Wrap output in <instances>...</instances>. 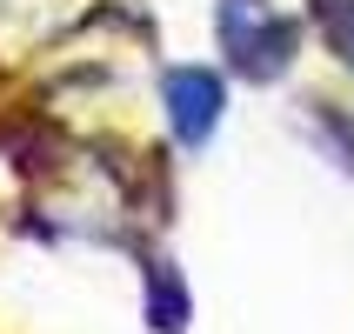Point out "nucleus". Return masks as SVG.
Instances as JSON below:
<instances>
[{
    "mask_svg": "<svg viewBox=\"0 0 354 334\" xmlns=\"http://www.w3.org/2000/svg\"><path fill=\"white\" fill-rule=\"evenodd\" d=\"M214 27H221V47L234 60L248 80H274L288 74V60H295V20L274 14L268 0H221L214 7Z\"/></svg>",
    "mask_w": 354,
    "mask_h": 334,
    "instance_id": "nucleus-1",
    "label": "nucleus"
},
{
    "mask_svg": "<svg viewBox=\"0 0 354 334\" xmlns=\"http://www.w3.org/2000/svg\"><path fill=\"white\" fill-rule=\"evenodd\" d=\"M160 100H167V127H174L180 147H207L221 127V107H227V87H221L214 67H167L160 74Z\"/></svg>",
    "mask_w": 354,
    "mask_h": 334,
    "instance_id": "nucleus-2",
    "label": "nucleus"
},
{
    "mask_svg": "<svg viewBox=\"0 0 354 334\" xmlns=\"http://www.w3.org/2000/svg\"><path fill=\"white\" fill-rule=\"evenodd\" d=\"M187 288H180V275H174V261H147V321H154L160 334H180L187 328Z\"/></svg>",
    "mask_w": 354,
    "mask_h": 334,
    "instance_id": "nucleus-3",
    "label": "nucleus"
},
{
    "mask_svg": "<svg viewBox=\"0 0 354 334\" xmlns=\"http://www.w3.org/2000/svg\"><path fill=\"white\" fill-rule=\"evenodd\" d=\"M315 27L328 34V47L354 67V0H315Z\"/></svg>",
    "mask_w": 354,
    "mask_h": 334,
    "instance_id": "nucleus-4",
    "label": "nucleus"
},
{
    "mask_svg": "<svg viewBox=\"0 0 354 334\" xmlns=\"http://www.w3.org/2000/svg\"><path fill=\"white\" fill-rule=\"evenodd\" d=\"M315 134L335 147V160H341V167H354V127L335 114V107H315Z\"/></svg>",
    "mask_w": 354,
    "mask_h": 334,
    "instance_id": "nucleus-5",
    "label": "nucleus"
}]
</instances>
